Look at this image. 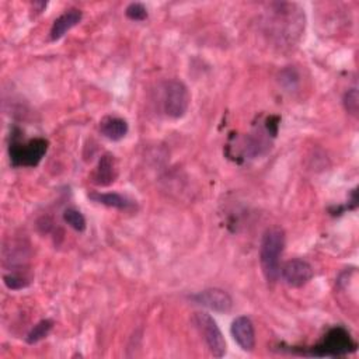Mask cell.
<instances>
[{
    "label": "cell",
    "mask_w": 359,
    "mask_h": 359,
    "mask_svg": "<svg viewBox=\"0 0 359 359\" xmlns=\"http://www.w3.org/2000/svg\"><path fill=\"white\" fill-rule=\"evenodd\" d=\"M63 220L72 229H74L76 231H84L86 230V219H84V216L79 210H76L73 208H67L63 212Z\"/></svg>",
    "instance_id": "14"
},
{
    "label": "cell",
    "mask_w": 359,
    "mask_h": 359,
    "mask_svg": "<svg viewBox=\"0 0 359 359\" xmlns=\"http://www.w3.org/2000/svg\"><path fill=\"white\" fill-rule=\"evenodd\" d=\"M83 18V13L79 8H69L63 14H60L52 24L49 38L50 41L60 39L67 31L76 27Z\"/></svg>",
    "instance_id": "10"
},
{
    "label": "cell",
    "mask_w": 359,
    "mask_h": 359,
    "mask_svg": "<svg viewBox=\"0 0 359 359\" xmlns=\"http://www.w3.org/2000/svg\"><path fill=\"white\" fill-rule=\"evenodd\" d=\"M285 283L290 287H302L310 282L314 272L311 265L300 258H293L286 261L280 266V273Z\"/></svg>",
    "instance_id": "6"
},
{
    "label": "cell",
    "mask_w": 359,
    "mask_h": 359,
    "mask_svg": "<svg viewBox=\"0 0 359 359\" xmlns=\"http://www.w3.org/2000/svg\"><path fill=\"white\" fill-rule=\"evenodd\" d=\"M285 247V231L279 226L266 229L259 245V265L268 283H275L280 273V257Z\"/></svg>",
    "instance_id": "1"
},
{
    "label": "cell",
    "mask_w": 359,
    "mask_h": 359,
    "mask_svg": "<svg viewBox=\"0 0 359 359\" xmlns=\"http://www.w3.org/2000/svg\"><path fill=\"white\" fill-rule=\"evenodd\" d=\"M230 332L233 339L243 351L251 352L255 348L254 325L247 316L236 317L230 325Z\"/></svg>",
    "instance_id": "8"
},
{
    "label": "cell",
    "mask_w": 359,
    "mask_h": 359,
    "mask_svg": "<svg viewBox=\"0 0 359 359\" xmlns=\"http://www.w3.org/2000/svg\"><path fill=\"white\" fill-rule=\"evenodd\" d=\"M280 84L287 90V91H292L297 87L299 84V73L292 69V67H287L285 70H282L280 73V79H279Z\"/></svg>",
    "instance_id": "16"
},
{
    "label": "cell",
    "mask_w": 359,
    "mask_h": 359,
    "mask_svg": "<svg viewBox=\"0 0 359 359\" xmlns=\"http://www.w3.org/2000/svg\"><path fill=\"white\" fill-rule=\"evenodd\" d=\"M3 280H4V285L11 290L24 289L29 285V279L25 278L24 275H21V273H18V272H11L8 275H4Z\"/></svg>",
    "instance_id": "15"
},
{
    "label": "cell",
    "mask_w": 359,
    "mask_h": 359,
    "mask_svg": "<svg viewBox=\"0 0 359 359\" xmlns=\"http://www.w3.org/2000/svg\"><path fill=\"white\" fill-rule=\"evenodd\" d=\"M52 328H53V321H52V320H49V318L41 320V321L36 323V324L31 328V331L27 334L25 341H27L28 344H36V342H39L41 339L46 338Z\"/></svg>",
    "instance_id": "13"
},
{
    "label": "cell",
    "mask_w": 359,
    "mask_h": 359,
    "mask_svg": "<svg viewBox=\"0 0 359 359\" xmlns=\"http://www.w3.org/2000/svg\"><path fill=\"white\" fill-rule=\"evenodd\" d=\"M196 304L217 313H229L233 307V300L226 290L213 287L202 290L191 297Z\"/></svg>",
    "instance_id": "7"
},
{
    "label": "cell",
    "mask_w": 359,
    "mask_h": 359,
    "mask_svg": "<svg viewBox=\"0 0 359 359\" xmlns=\"http://www.w3.org/2000/svg\"><path fill=\"white\" fill-rule=\"evenodd\" d=\"M344 107L345 109L356 116L358 115V111H359V97H358V90L356 88H351L345 93L344 95Z\"/></svg>",
    "instance_id": "17"
},
{
    "label": "cell",
    "mask_w": 359,
    "mask_h": 359,
    "mask_svg": "<svg viewBox=\"0 0 359 359\" xmlns=\"http://www.w3.org/2000/svg\"><path fill=\"white\" fill-rule=\"evenodd\" d=\"M116 177H118L116 160L112 154L105 153L104 156H101L97 167L94 168V172L91 175L93 182L98 187H108L115 182Z\"/></svg>",
    "instance_id": "9"
},
{
    "label": "cell",
    "mask_w": 359,
    "mask_h": 359,
    "mask_svg": "<svg viewBox=\"0 0 359 359\" xmlns=\"http://www.w3.org/2000/svg\"><path fill=\"white\" fill-rule=\"evenodd\" d=\"M48 150V140L42 137L29 139L27 142L13 140L8 147L10 161L13 167H35L39 164Z\"/></svg>",
    "instance_id": "3"
},
{
    "label": "cell",
    "mask_w": 359,
    "mask_h": 359,
    "mask_svg": "<svg viewBox=\"0 0 359 359\" xmlns=\"http://www.w3.org/2000/svg\"><path fill=\"white\" fill-rule=\"evenodd\" d=\"M192 321L202 335L209 352L216 358H222L226 353V341L212 316L205 311H198L194 314Z\"/></svg>",
    "instance_id": "5"
},
{
    "label": "cell",
    "mask_w": 359,
    "mask_h": 359,
    "mask_svg": "<svg viewBox=\"0 0 359 359\" xmlns=\"http://www.w3.org/2000/svg\"><path fill=\"white\" fill-rule=\"evenodd\" d=\"M125 14L132 21H143L147 18V8L142 3H130L126 7Z\"/></svg>",
    "instance_id": "18"
},
{
    "label": "cell",
    "mask_w": 359,
    "mask_h": 359,
    "mask_svg": "<svg viewBox=\"0 0 359 359\" xmlns=\"http://www.w3.org/2000/svg\"><path fill=\"white\" fill-rule=\"evenodd\" d=\"M88 198L97 203H101L108 208H115L119 210H130L135 206L132 199L116 192H91L88 194Z\"/></svg>",
    "instance_id": "12"
},
{
    "label": "cell",
    "mask_w": 359,
    "mask_h": 359,
    "mask_svg": "<svg viewBox=\"0 0 359 359\" xmlns=\"http://www.w3.org/2000/svg\"><path fill=\"white\" fill-rule=\"evenodd\" d=\"M356 351V344L352 341L349 332L342 328V327H335L331 328L323 338V341L309 348L307 352H303L304 355L310 356H344L346 353L355 352Z\"/></svg>",
    "instance_id": "2"
},
{
    "label": "cell",
    "mask_w": 359,
    "mask_h": 359,
    "mask_svg": "<svg viewBox=\"0 0 359 359\" xmlns=\"http://www.w3.org/2000/svg\"><path fill=\"white\" fill-rule=\"evenodd\" d=\"M128 122L119 116L107 115L100 121L101 135L112 142L123 139L128 133Z\"/></svg>",
    "instance_id": "11"
},
{
    "label": "cell",
    "mask_w": 359,
    "mask_h": 359,
    "mask_svg": "<svg viewBox=\"0 0 359 359\" xmlns=\"http://www.w3.org/2000/svg\"><path fill=\"white\" fill-rule=\"evenodd\" d=\"M191 97L187 86L180 80H170L163 90V109L172 119L182 118L189 108Z\"/></svg>",
    "instance_id": "4"
}]
</instances>
